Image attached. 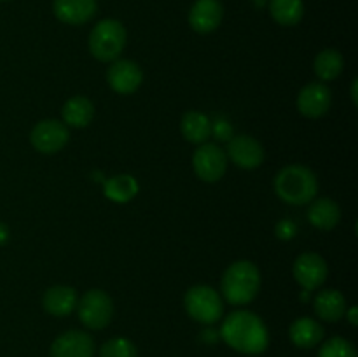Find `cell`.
I'll return each mask as SVG.
<instances>
[{
  "label": "cell",
  "instance_id": "6da1fadb",
  "mask_svg": "<svg viewBox=\"0 0 358 357\" xmlns=\"http://www.w3.org/2000/svg\"><path fill=\"white\" fill-rule=\"evenodd\" d=\"M220 336L231 349L247 356H259L269 346L264 321L248 310H236L227 315L220 328Z\"/></svg>",
  "mask_w": 358,
  "mask_h": 357
},
{
  "label": "cell",
  "instance_id": "7a4b0ae2",
  "mask_svg": "<svg viewBox=\"0 0 358 357\" xmlns=\"http://www.w3.org/2000/svg\"><path fill=\"white\" fill-rule=\"evenodd\" d=\"M275 192L282 202L303 206L313 202L318 192V178L311 168L294 163L282 168L275 177Z\"/></svg>",
  "mask_w": 358,
  "mask_h": 357
},
{
  "label": "cell",
  "instance_id": "3957f363",
  "mask_svg": "<svg viewBox=\"0 0 358 357\" xmlns=\"http://www.w3.org/2000/svg\"><path fill=\"white\" fill-rule=\"evenodd\" d=\"M220 290L227 303L236 304V307L252 303L261 290V272L252 261L241 259V261L233 262L224 272Z\"/></svg>",
  "mask_w": 358,
  "mask_h": 357
},
{
  "label": "cell",
  "instance_id": "277c9868",
  "mask_svg": "<svg viewBox=\"0 0 358 357\" xmlns=\"http://www.w3.org/2000/svg\"><path fill=\"white\" fill-rule=\"evenodd\" d=\"M126 38L128 35H126L124 24L121 21L107 18L94 24L87 46L93 58H96L98 62L112 63L119 59L121 52L124 51Z\"/></svg>",
  "mask_w": 358,
  "mask_h": 357
},
{
  "label": "cell",
  "instance_id": "5b68a950",
  "mask_svg": "<svg viewBox=\"0 0 358 357\" xmlns=\"http://www.w3.org/2000/svg\"><path fill=\"white\" fill-rule=\"evenodd\" d=\"M184 307L189 317L199 324H215L222 318L224 303L220 294L210 286H194L185 293Z\"/></svg>",
  "mask_w": 358,
  "mask_h": 357
},
{
  "label": "cell",
  "instance_id": "8992f818",
  "mask_svg": "<svg viewBox=\"0 0 358 357\" xmlns=\"http://www.w3.org/2000/svg\"><path fill=\"white\" fill-rule=\"evenodd\" d=\"M77 314L87 329H103L110 324L114 315V303L101 289H90L77 300Z\"/></svg>",
  "mask_w": 358,
  "mask_h": 357
},
{
  "label": "cell",
  "instance_id": "52a82bcc",
  "mask_svg": "<svg viewBox=\"0 0 358 357\" xmlns=\"http://www.w3.org/2000/svg\"><path fill=\"white\" fill-rule=\"evenodd\" d=\"M192 168L203 182H219L227 170L226 150L217 144H199L192 154Z\"/></svg>",
  "mask_w": 358,
  "mask_h": 357
},
{
  "label": "cell",
  "instance_id": "ba28073f",
  "mask_svg": "<svg viewBox=\"0 0 358 357\" xmlns=\"http://www.w3.org/2000/svg\"><path fill=\"white\" fill-rule=\"evenodd\" d=\"M70 139L69 126L58 119H44L31 128L30 142L42 154H56L66 146Z\"/></svg>",
  "mask_w": 358,
  "mask_h": 357
},
{
  "label": "cell",
  "instance_id": "9c48e42d",
  "mask_svg": "<svg viewBox=\"0 0 358 357\" xmlns=\"http://www.w3.org/2000/svg\"><path fill=\"white\" fill-rule=\"evenodd\" d=\"M294 279L296 282L303 287L304 290H315L327 280L329 266L322 255L315 254V252H304V254L297 255L294 261Z\"/></svg>",
  "mask_w": 358,
  "mask_h": 357
},
{
  "label": "cell",
  "instance_id": "30bf717a",
  "mask_svg": "<svg viewBox=\"0 0 358 357\" xmlns=\"http://www.w3.org/2000/svg\"><path fill=\"white\" fill-rule=\"evenodd\" d=\"M227 160L233 161L238 168L254 170L264 161V147L257 139L250 135H234L227 142Z\"/></svg>",
  "mask_w": 358,
  "mask_h": 357
},
{
  "label": "cell",
  "instance_id": "8fae6325",
  "mask_svg": "<svg viewBox=\"0 0 358 357\" xmlns=\"http://www.w3.org/2000/svg\"><path fill=\"white\" fill-rule=\"evenodd\" d=\"M107 80L112 91L119 94H131L142 86L143 72L138 63L131 59H115L107 70Z\"/></svg>",
  "mask_w": 358,
  "mask_h": 357
},
{
  "label": "cell",
  "instance_id": "7c38bea8",
  "mask_svg": "<svg viewBox=\"0 0 358 357\" xmlns=\"http://www.w3.org/2000/svg\"><path fill=\"white\" fill-rule=\"evenodd\" d=\"M332 93L324 83H310L297 94V111L310 119L325 115L331 108Z\"/></svg>",
  "mask_w": 358,
  "mask_h": 357
},
{
  "label": "cell",
  "instance_id": "4fadbf2b",
  "mask_svg": "<svg viewBox=\"0 0 358 357\" xmlns=\"http://www.w3.org/2000/svg\"><path fill=\"white\" fill-rule=\"evenodd\" d=\"M224 18V7L219 0H196L189 10V24L198 34L206 35L220 27Z\"/></svg>",
  "mask_w": 358,
  "mask_h": 357
},
{
  "label": "cell",
  "instance_id": "5bb4252c",
  "mask_svg": "<svg viewBox=\"0 0 358 357\" xmlns=\"http://www.w3.org/2000/svg\"><path fill=\"white\" fill-rule=\"evenodd\" d=\"M51 357H93L94 342L84 331H66L52 342Z\"/></svg>",
  "mask_w": 358,
  "mask_h": 357
},
{
  "label": "cell",
  "instance_id": "9a60e30c",
  "mask_svg": "<svg viewBox=\"0 0 358 357\" xmlns=\"http://www.w3.org/2000/svg\"><path fill=\"white\" fill-rule=\"evenodd\" d=\"M55 16L66 24H84L96 14V0H55Z\"/></svg>",
  "mask_w": 358,
  "mask_h": 357
},
{
  "label": "cell",
  "instance_id": "2e32d148",
  "mask_svg": "<svg viewBox=\"0 0 358 357\" xmlns=\"http://www.w3.org/2000/svg\"><path fill=\"white\" fill-rule=\"evenodd\" d=\"M44 310L55 317H65L70 315L77 307V293L70 286H55L49 287L42 298Z\"/></svg>",
  "mask_w": 358,
  "mask_h": 357
},
{
  "label": "cell",
  "instance_id": "e0dca14e",
  "mask_svg": "<svg viewBox=\"0 0 358 357\" xmlns=\"http://www.w3.org/2000/svg\"><path fill=\"white\" fill-rule=\"evenodd\" d=\"M313 310L325 322H338L346 314V298L336 289H324L315 296Z\"/></svg>",
  "mask_w": 358,
  "mask_h": 357
},
{
  "label": "cell",
  "instance_id": "ac0fdd59",
  "mask_svg": "<svg viewBox=\"0 0 358 357\" xmlns=\"http://www.w3.org/2000/svg\"><path fill=\"white\" fill-rule=\"evenodd\" d=\"M308 220H310L311 226L322 231L334 230L341 220V209L331 198L313 200L310 203V209H308Z\"/></svg>",
  "mask_w": 358,
  "mask_h": 357
},
{
  "label": "cell",
  "instance_id": "d6986e66",
  "mask_svg": "<svg viewBox=\"0 0 358 357\" xmlns=\"http://www.w3.org/2000/svg\"><path fill=\"white\" fill-rule=\"evenodd\" d=\"M62 118L66 126L72 128H86L94 118V105L87 97L77 94L69 98L62 107Z\"/></svg>",
  "mask_w": 358,
  "mask_h": 357
},
{
  "label": "cell",
  "instance_id": "ffe728a7",
  "mask_svg": "<svg viewBox=\"0 0 358 357\" xmlns=\"http://www.w3.org/2000/svg\"><path fill=\"white\" fill-rule=\"evenodd\" d=\"M289 336L294 345L299 349H313L324 340V328L315 318L299 317L290 326Z\"/></svg>",
  "mask_w": 358,
  "mask_h": 357
},
{
  "label": "cell",
  "instance_id": "44dd1931",
  "mask_svg": "<svg viewBox=\"0 0 358 357\" xmlns=\"http://www.w3.org/2000/svg\"><path fill=\"white\" fill-rule=\"evenodd\" d=\"M212 119L199 111L185 112L180 121V132L191 144H205L212 135Z\"/></svg>",
  "mask_w": 358,
  "mask_h": 357
},
{
  "label": "cell",
  "instance_id": "7402d4cb",
  "mask_svg": "<svg viewBox=\"0 0 358 357\" xmlns=\"http://www.w3.org/2000/svg\"><path fill=\"white\" fill-rule=\"evenodd\" d=\"M138 182L133 175H114L105 182V196L115 203H128L138 195Z\"/></svg>",
  "mask_w": 358,
  "mask_h": 357
},
{
  "label": "cell",
  "instance_id": "603a6c76",
  "mask_svg": "<svg viewBox=\"0 0 358 357\" xmlns=\"http://www.w3.org/2000/svg\"><path fill=\"white\" fill-rule=\"evenodd\" d=\"M269 14L282 27H294L304 16L303 0H269Z\"/></svg>",
  "mask_w": 358,
  "mask_h": 357
},
{
  "label": "cell",
  "instance_id": "cb8c5ba5",
  "mask_svg": "<svg viewBox=\"0 0 358 357\" xmlns=\"http://www.w3.org/2000/svg\"><path fill=\"white\" fill-rule=\"evenodd\" d=\"M345 69V59L338 49H324L313 62V70L320 80H334L341 76Z\"/></svg>",
  "mask_w": 358,
  "mask_h": 357
},
{
  "label": "cell",
  "instance_id": "d4e9b609",
  "mask_svg": "<svg viewBox=\"0 0 358 357\" xmlns=\"http://www.w3.org/2000/svg\"><path fill=\"white\" fill-rule=\"evenodd\" d=\"M135 343L128 338H112L105 342L100 349V357H136Z\"/></svg>",
  "mask_w": 358,
  "mask_h": 357
},
{
  "label": "cell",
  "instance_id": "484cf974",
  "mask_svg": "<svg viewBox=\"0 0 358 357\" xmlns=\"http://www.w3.org/2000/svg\"><path fill=\"white\" fill-rule=\"evenodd\" d=\"M318 357H357V350L348 340L334 336L320 346Z\"/></svg>",
  "mask_w": 358,
  "mask_h": 357
},
{
  "label": "cell",
  "instance_id": "4316f807",
  "mask_svg": "<svg viewBox=\"0 0 358 357\" xmlns=\"http://www.w3.org/2000/svg\"><path fill=\"white\" fill-rule=\"evenodd\" d=\"M212 122V135L215 140H219V142H229L231 139L234 136V130L233 126H231V122L227 121L226 118H222V115H217Z\"/></svg>",
  "mask_w": 358,
  "mask_h": 357
},
{
  "label": "cell",
  "instance_id": "83f0119b",
  "mask_svg": "<svg viewBox=\"0 0 358 357\" xmlns=\"http://www.w3.org/2000/svg\"><path fill=\"white\" fill-rule=\"evenodd\" d=\"M275 233L280 240H292L297 234V226L289 219H282L275 226Z\"/></svg>",
  "mask_w": 358,
  "mask_h": 357
},
{
  "label": "cell",
  "instance_id": "f1b7e54d",
  "mask_svg": "<svg viewBox=\"0 0 358 357\" xmlns=\"http://www.w3.org/2000/svg\"><path fill=\"white\" fill-rule=\"evenodd\" d=\"M346 317H348V321H350V324L352 326H357L358 324V308L357 307H352L348 310V308H346Z\"/></svg>",
  "mask_w": 358,
  "mask_h": 357
},
{
  "label": "cell",
  "instance_id": "f546056e",
  "mask_svg": "<svg viewBox=\"0 0 358 357\" xmlns=\"http://www.w3.org/2000/svg\"><path fill=\"white\" fill-rule=\"evenodd\" d=\"M7 240H9V227H7L3 223H0V247L6 245Z\"/></svg>",
  "mask_w": 358,
  "mask_h": 357
},
{
  "label": "cell",
  "instance_id": "4dcf8cb0",
  "mask_svg": "<svg viewBox=\"0 0 358 357\" xmlns=\"http://www.w3.org/2000/svg\"><path fill=\"white\" fill-rule=\"evenodd\" d=\"M357 86H358V79H353L352 83V100H353V105L358 104V98H357Z\"/></svg>",
  "mask_w": 358,
  "mask_h": 357
},
{
  "label": "cell",
  "instance_id": "1f68e13d",
  "mask_svg": "<svg viewBox=\"0 0 358 357\" xmlns=\"http://www.w3.org/2000/svg\"><path fill=\"white\" fill-rule=\"evenodd\" d=\"M0 2H6V0H0Z\"/></svg>",
  "mask_w": 358,
  "mask_h": 357
}]
</instances>
